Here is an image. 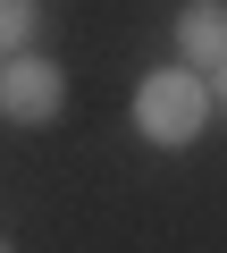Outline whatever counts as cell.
<instances>
[{
    "label": "cell",
    "mask_w": 227,
    "mask_h": 253,
    "mask_svg": "<svg viewBox=\"0 0 227 253\" xmlns=\"http://www.w3.org/2000/svg\"><path fill=\"white\" fill-rule=\"evenodd\" d=\"M67 110V68L42 59V51H9L0 59V118H17V126H51Z\"/></svg>",
    "instance_id": "2"
},
{
    "label": "cell",
    "mask_w": 227,
    "mask_h": 253,
    "mask_svg": "<svg viewBox=\"0 0 227 253\" xmlns=\"http://www.w3.org/2000/svg\"><path fill=\"white\" fill-rule=\"evenodd\" d=\"M34 17H42V0H0V59L34 51Z\"/></svg>",
    "instance_id": "4"
},
{
    "label": "cell",
    "mask_w": 227,
    "mask_h": 253,
    "mask_svg": "<svg viewBox=\"0 0 227 253\" xmlns=\"http://www.w3.org/2000/svg\"><path fill=\"white\" fill-rule=\"evenodd\" d=\"M177 59L185 68H219L227 59V0H185L177 9Z\"/></svg>",
    "instance_id": "3"
},
{
    "label": "cell",
    "mask_w": 227,
    "mask_h": 253,
    "mask_svg": "<svg viewBox=\"0 0 227 253\" xmlns=\"http://www.w3.org/2000/svg\"><path fill=\"white\" fill-rule=\"evenodd\" d=\"M210 101H227V59H219V68H210Z\"/></svg>",
    "instance_id": "5"
},
{
    "label": "cell",
    "mask_w": 227,
    "mask_h": 253,
    "mask_svg": "<svg viewBox=\"0 0 227 253\" xmlns=\"http://www.w3.org/2000/svg\"><path fill=\"white\" fill-rule=\"evenodd\" d=\"M210 126V84L194 68H152L135 84V135L160 144V152H185L194 135Z\"/></svg>",
    "instance_id": "1"
},
{
    "label": "cell",
    "mask_w": 227,
    "mask_h": 253,
    "mask_svg": "<svg viewBox=\"0 0 227 253\" xmlns=\"http://www.w3.org/2000/svg\"><path fill=\"white\" fill-rule=\"evenodd\" d=\"M0 253H17V245H9V236H0Z\"/></svg>",
    "instance_id": "6"
}]
</instances>
